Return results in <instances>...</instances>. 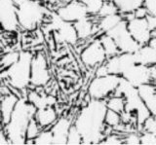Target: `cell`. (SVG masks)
<instances>
[{"label": "cell", "mask_w": 156, "mask_h": 145, "mask_svg": "<svg viewBox=\"0 0 156 145\" xmlns=\"http://www.w3.org/2000/svg\"><path fill=\"white\" fill-rule=\"evenodd\" d=\"M107 105L105 99H92L81 109L74 126L82 135L83 144H101L105 137V115Z\"/></svg>", "instance_id": "cell-1"}, {"label": "cell", "mask_w": 156, "mask_h": 145, "mask_svg": "<svg viewBox=\"0 0 156 145\" xmlns=\"http://www.w3.org/2000/svg\"><path fill=\"white\" fill-rule=\"evenodd\" d=\"M36 111L37 108L27 98H19L10 121L3 127L11 144H27V130Z\"/></svg>", "instance_id": "cell-2"}, {"label": "cell", "mask_w": 156, "mask_h": 145, "mask_svg": "<svg viewBox=\"0 0 156 145\" xmlns=\"http://www.w3.org/2000/svg\"><path fill=\"white\" fill-rule=\"evenodd\" d=\"M114 95H123L125 98V111L130 113H135L136 116V128L141 129L144 124L151 114L148 108L144 104L143 98L139 93L136 87L129 83L124 77H122L119 86L114 91Z\"/></svg>", "instance_id": "cell-3"}, {"label": "cell", "mask_w": 156, "mask_h": 145, "mask_svg": "<svg viewBox=\"0 0 156 145\" xmlns=\"http://www.w3.org/2000/svg\"><path fill=\"white\" fill-rule=\"evenodd\" d=\"M33 55L28 51H21L18 61L2 72V78H6L12 88L23 91L31 84V62Z\"/></svg>", "instance_id": "cell-4"}, {"label": "cell", "mask_w": 156, "mask_h": 145, "mask_svg": "<svg viewBox=\"0 0 156 145\" xmlns=\"http://www.w3.org/2000/svg\"><path fill=\"white\" fill-rule=\"evenodd\" d=\"M47 10L37 0H27L26 2L18 5L19 23L23 29L34 30L40 25Z\"/></svg>", "instance_id": "cell-5"}, {"label": "cell", "mask_w": 156, "mask_h": 145, "mask_svg": "<svg viewBox=\"0 0 156 145\" xmlns=\"http://www.w3.org/2000/svg\"><path fill=\"white\" fill-rule=\"evenodd\" d=\"M121 79L122 77L116 74L96 76L88 87V94L92 99H105L116 91Z\"/></svg>", "instance_id": "cell-6"}, {"label": "cell", "mask_w": 156, "mask_h": 145, "mask_svg": "<svg viewBox=\"0 0 156 145\" xmlns=\"http://www.w3.org/2000/svg\"><path fill=\"white\" fill-rule=\"evenodd\" d=\"M106 34L113 38L119 48L120 53H135L141 46L131 35L128 29V22L125 19Z\"/></svg>", "instance_id": "cell-7"}, {"label": "cell", "mask_w": 156, "mask_h": 145, "mask_svg": "<svg viewBox=\"0 0 156 145\" xmlns=\"http://www.w3.org/2000/svg\"><path fill=\"white\" fill-rule=\"evenodd\" d=\"M51 26L57 32V39H58L61 42H65L70 45H75L77 41L79 40L74 23L62 20L57 13L52 15Z\"/></svg>", "instance_id": "cell-8"}, {"label": "cell", "mask_w": 156, "mask_h": 145, "mask_svg": "<svg viewBox=\"0 0 156 145\" xmlns=\"http://www.w3.org/2000/svg\"><path fill=\"white\" fill-rule=\"evenodd\" d=\"M0 22L4 31L15 32L20 26L18 5L13 0H0Z\"/></svg>", "instance_id": "cell-9"}, {"label": "cell", "mask_w": 156, "mask_h": 145, "mask_svg": "<svg viewBox=\"0 0 156 145\" xmlns=\"http://www.w3.org/2000/svg\"><path fill=\"white\" fill-rule=\"evenodd\" d=\"M80 59L82 62L88 67H96L108 59L102 47L101 39H94L89 45H87L81 52Z\"/></svg>", "instance_id": "cell-10"}, {"label": "cell", "mask_w": 156, "mask_h": 145, "mask_svg": "<svg viewBox=\"0 0 156 145\" xmlns=\"http://www.w3.org/2000/svg\"><path fill=\"white\" fill-rule=\"evenodd\" d=\"M50 78L47 59L43 53L39 52L33 56L31 62V85L34 87H43L47 85Z\"/></svg>", "instance_id": "cell-11"}, {"label": "cell", "mask_w": 156, "mask_h": 145, "mask_svg": "<svg viewBox=\"0 0 156 145\" xmlns=\"http://www.w3.org/2000/svg\"><path fill=\"white\" fill-rule=\"evenodd\" d=\"M136 64L134 53H120L119 55L108 57L105 65L109 74L123 75L125 71Z\"/></svg>", "instance_id": "cell-12"}, {"label": "cell", "mask_w": 156, "mask_h": 145, "mask_svg": "<svg viewBox=\"0 0 156 145\" xmlns=\"http://www.w3.org/2000/svg\"><path fill=\"white\" fill-rule=\"evenodd\" d=\"M57 14L62 20L70 22H75L90 15L87 7L79 0H74L62 5L57 10Z\"/></svg>", "instance_id": "cell-13"}, {"label": "cell", "mask_w": 156, "mask_h": 145, "mask_svg": "<svg viewBox=\"0 0 156 145\" xmlns=\"http://www.w3.org/2000/svg\"><path fill=\"white\" fill-rule=\"evenodd\" d=\"M128 29L134 39L140 45L148 44L151 39V33L146 18H134L128 21Z\"/></svg>", "instance_id": "cell-14"}, {"label": "cell", "mask_w": 156, "mask_h": 145, "mask_svg": "<svg viewBox=\"0 0 156 145\" xmlns=\"http://www.w3.org/2000/svg\"><path fill=\"white\" fill-rule=\"evenodd\" d=\"M122 77H124L129 83L136 88L141 85L148 84L152 80L150 66L140 64H136L130 67L128 70L124 72Z\"/></svg>", "instance_id": "cell-15"}, {"label": "cell", "mask_w": 156, "mask_h": 145, "mask_svg": "<svg viewBox=\"0 0 156 145\" xmlns=\"http://www.w3.org/2000/svg\"><path fill=\"white\" fill-rule=\"evenodd\" d=\"M71 127L70 121L66 118L57 120L51 128L54 135V144H67V137Z\"/></svg>", "instance_id": "cell-16"}, {"label": "cell", "mask_w": 156, "mask_h": 145, "mask_svg": "<svg viewBox=\"0 0 156 145\" xmlns=\"http://www.w3.org/2000/svg\"><path fill=\"white\" fill-rule=\"evenodd\" d=\"M138 90L151 116L156 117V87L148 83L140 86Z\"/></svg>", "instance_id": "cell-17"}, {"label": "cell", "mask_w": 156, "mask_h": 145, "mask_svg": "<svg viewBox=\"0 0 156 145\" xmlns=\"http://www.w3.org/2000/svg\"><path fill=\"white\" fill-rule=\"evenodd\" d=\"M19 101V98L14 94L3 95L1 98V119L2 126H6L11 118V115Z\"/></svg>", "instance_id": "cell-18"}, {"label": "cell", "mask_w": 156, "mask_h": 145, "mask_svg": "<svg viewBox=\"0 0 156 145\" xmlns=\"http://www.w3.org/2000/svg\"><path fill=\"white\" fill-rule=\"evenodd\" d=\"M73 23H74V26L76 28L78 37H79V39L81 40L87 39V38L91 37L93 34H96L97 32L100 31L98 25L95 26L94 22H93V21L89 17L83 18L81 20Z\"/></svg>", "instance_id": "cell-19"}, {"label": "cell", "mask_w": 156, "mask_h": 145, "mask_svg": "<svg viewBox=\"0 0 156 145\" xmlns=\"http://www.w3.org/2000/svg\"><path fill=\"white\" fill-rule=\"evenodd\" d=\"M136 64L147 66L156 65V50L148 44L140 46V49L134 53Z\"/></svg>", "instance_id": "cell-20"}, {"label": "cell", "mask_w": 156, "mask_h": 145, "mask_svg": "<svg viewBox=\"0 0 156 145\" xmlns=\"http://www.w3.org/2000/svg\"><path fill=\"white\" fill-rule=\"evenodd\" d=\"M34 118L42 129H45L56 123L58 120V114L53 106H48L42 109H37Z\"/></svg>", "instance_id": "cell-21"}, {"label": "cell", "mask_w": 156, "mask_h": 145, "mask_svg": "<svg viewBox=\"0 0 156 145\" xmlns=\"http://www.w3.org/2000/svg\"><path fill=\"white\" fill-rule=\"evenodd\" d=\"M27 100L31 102L37 109H42L48 107V106H53L57 102L55 96L49 95L43 93H38L35 91H29L27 95Z\"/></svg>", "instance_id": "cell-22"}, {"label": "cell", "mask_w": 156, "mask_h": 145, "mask_svg": "<svg viewBox=\"0 0 156 145\" xmlns=\"http://www.w3.org/2000/svg\"><path fill=\"white\" fill-rule=\"evenodd\" d=\"M123 20L124 19L120 15V13H116V14H113V15L101 17L99 21V23H98V26H99V29L101 32L107 33Z\"/></svg>", "instance_id": "cell-23"}, {"label": "cell", "mask_w": 156, "mask_h": 145, "mask_svg": "<svg viewBox=\"0 0 156 145\" xmlns=\"http://www.w3.org/2000/svg\"><path fill=\"white\" fill-rule=\"evenodd\" d=\"M113 2L120 14L134 13L136 10L144 6V0H110Z\"/></svg>", "instance_id": "cell-24"}, {"label": "cell", "mask_w": 156, "mask_h": 145, "mask_svg": "<svg viewBox=\"0 0 156 145\" xmlns=\"http://www.w3.org/2000/svg\"><path fill=\"white\" fill-rule=\"evenodd\" d=\"M100 39L102 44V47H104V49L106 53L107 57H114L120 54V50L118 46H117L116 42L110 35L104 33V34L101 36Z\"/></svg>", "instance_id": "cell-25"}, {"label": "cell", "mask_w": 156, "mask_h": 145, "mask_svg": "<svg viewBox=\"0 0 156 145\" xmlns=\"http://www.w3.org/2000/svg\"><path fill=\"white\" fill-rule=\"evenodd\" d=\"M107 108L113 110L115 112L122 113L125 111V98L123 95H112L106 100Z\"/></svg>", "instance_id": "cell-26"}, {"label": "cell", "mask_w": 156, "mask_h": 145, "mask_svg": "<svg viewBox=\"0 0 156 145\" xmlns=\"http://www.w3.org/2000/svg\"><path fill=\"white\" fill-rule=\"evenodd\" d=\"M105 123L111 129H116L122 123L121 114L118 112H115L113 110L107 109V112L105 115Z\"/></svg>", "instance_id": "cell-27"}, {"label": "cell", "mask_w": 156, "mask_h": 145, "mask_svg": "<svg viewBox=\"0 0 156 145\" xmlns=\"http://www.w3.org/2000/svg\"><path fill=\"white\" fill-rule=\"evenodd\" d=\"M87 7L90 15H99L105 0H79Z\"/></svg>", "instance_id": "cell-28"}, {"label": "cell", "mask_w": 156, "mask_h": 145, "mask_svg": "<svg viewBox=\"0 0 156 145\" xmlns=\"http://www.w3.org/2000/svg\"><path fill=\"white\" fill-rule=\"evenodd\" d=\"M34 144H54V135L51 129H43L41 130L37 136L33 140Z\"/></svg>", "instance_id": "cell-29"}, {"label": "cell", "mask_w": 156, "mask_h": 145, "mask_svg": "<svg viewBox=\"0 0 156 145\" xmlns=\"http://www.w3.org/2000/svg\"><path fill=\"white\" fill-rule=\"evenodd\" d=\"M20 53L21 52L12 51V52H9V53H7V54L2 56V59H1V68H2V70H4L5 68H8L9 66H11L16 61H18L19 57H20Z\"/></svg>", "instance_id": "cell-30"}, {"label": "cell", "mask_w": 156, "mask_h": 145, "mask_svg": "<svg viewBox=\"0 0 156 145\" xmlns=\"http://www.w3.org/2000/svg\"><path fill=\"white\" fill-rule=\"evenodd\" d=\"M41 129L42 128L39 126L35 118H33L31 120V122L29 123V126L27 130V140H34V138L41 132Z\"/></svg>", "instance_id": "cell-31"}, {"label": "cell", "mask_w": 156, "mask_h": 145, "mask_svg": "<svg viewBox=\"0 0 156 145\" xmlns=\"http://www.w3.org/2000/svg\"><path fill=\"white\" fill-rule=\"evenodd\" d=\"M116 13H119V11H118V9H117L115 4L112 1H110V0H105L100 13H99V16L101 18V17L113 15V14H116Z\"/></svg>", "instance_id": "cell-32"}, {"label": "cell", "mask_w": 156, "mask_h": 145, "mask_svg": "<svg viewBox=\"0 0 156 145\" xmlns=\"http://www.w3.org/2000/svg\"><path fill=\"white\" fill-rule=\"evenodd\" d=\"M67 144H71V145L83 144L82 135L75 126H72L70 128L69 133H68V137H67Z\"/></svg>", "instance_id": "cell-33"}, {"label": "cell", "mask_w": 156, "mask_h": 145, "mask_svg": "<svg viewBox=\"0 0 156 145\" xmlns=\"http://www.w3.org/2000/svg\"><path fill=\"white\" fill-rule=\"evenodd\" d=\"M101 144H124V139L116 134H107Z\"/></svg>", "instance_id": "cell-34"}, {"label": "cell", "mask_w": 156, "mask_h": 145, "mask_svg": "<svg viewBox=\"0 0 156 145\" xmlns=\"http://www.w3.org/2000/svg\"><path fill=\"white\" fill-rule=\"evenodd\" d=\"M140 144H156V134L144 132L140 135Z\"/></svg>", "instance_id": "cell-35"}, {"label": "cell", "mask_w": 156, "mask_h": 145, "mask_svg": "<svg viewBox=\"0 0 156 145\" xmlns=\"http://www.w3.org/2000/svg\"><path fill=\"white\" fill-rule=\"evenodd\" d=\"M124 143L125 144H140V135H139L136 133H129L127 134V136L124 138Z\"/></svg>", "instance_id": "cell-36"}, {"label": "cell", "mask_w": 156, "mask_h": 145, "mask_svg": "<svg viewBox=\"0 0 156 145\" xmlns=\"http://www.w3.org/2000/svg\"><path fill=\"white\" fill-rule=\"evenodd\" d=\"M144 6L147 9L148 14L156 16V0H144Z\"/></svg>", "instance_id": "cell-37"}, {"label": "cell", "mask_w": 156, "mask_h": 145, "mask_svg": "<svg viewBox=\"0 0 156 145\" xmlns=\"http://www.w3.org/2000/svg\"><path fill=\"white\" fill-rule=\"evenodd\" d=\"M108 74H109V72H108V69H107L105 64H102L98 66V68L96 70V76H105Z\"/></svg>", "instance_id": "cell-38"}, {"label": "cell", "mask_w": 156, "mask_h": 145, "mask_svg": "<svg viewBox=\"0 0 156 145\" xmlns=\"http://www.w3.org/2000/svg\"><path fill=\"white\" fill-rule=\"evenodd\" d=\"M134 14H135V18H146L148 15V11L144 6H141L138 10H136Z\"/></svg>", "instance_id": "cell-39"}, {"label": "cell", "mask_w": 156, "mask_h": 145, "mask_svg": "<svg viewBox=\"0 0 156 145\" xmlns=\"http://www.w3.org/2000/svg\"><path fill=\"white\" fill-rule=\"evenodd\" d=\"M146 20H147L148 26L150 28V30L151 31L156 30V16H153V15H150V14H148L147 17H146Z\"/></svg>", "instance_id": "cell-40"}, {"label": "cell", "mask_w": 156, "mask_h": 145, "mask_svg": "<svg viewBox=\"0 0 156 145\" xmlns=\"http://www.w3.org/2000/svg\"><path fill=\"white\" fill-rule=\"evenodd\" d=\"M0 144L1 145H5V144H11V141H10V139L8 138L6 133H5V130L2 129L1 133H0Z\"/></svg>", "instance_id": "cell-41"}, {"label": "cell", "mask_w": 156, "mask_h": 145, "mask_svg": "<svg viewBox=\"0 0 156 145\" xmlns=\"http://www.w3.org/2000/svg\"><path fill=\"white\" fill-rule=\"evenodd\" d=\"M148 45L156 50V37H151V39L148 42Z\"/></svg>", "instance_id": "cell-42"}, {"label": "cell", "mask_w": 156, "mask_h": 145, "mask_svg": "<svg viewBox=\"0 0 156 145\" xmlns=\"http://www.w3.org/2000/svg\"><path fill=\"white\" fill-rule=\"evenodd\" d=\"M150 70H151V77H152V80L156 79V65L150 66Z\"/></svg>", "instance_id": "cell-43"}, {"label": "cell", "mask_w": 156, "mask_h": 145, "mask_svg": "<svg viewBox=\"0 0 156 145\" xmlns=\"http://www.w3.org/2000/svg\"><path fill=\"white\" fill-rule=\"evenodd\" d=\"M13 1L17 4V5H20V4H22V3H23V2H26L27 0H13Z\"/></svg>", "instance_id": "cell-44"}, {"label": "cell", "mask_w": 156, "mask_h": 145, "mask_svg": "<svg viewBox=\"0 0 156 145\" xmlns=\"http://www.w3.org/2000/svg\"><path fill=\"white\" fill-rule=\"evenodd\" d=\"M58 1H61V2H62V3L66 4V3H69V2H72V1H74V0H58Z\"/></svg>", "instance_id": "cell-45"}, {"label": "cell", "mask_w": 156, "mask_h": 145, "mask_svg": "<svg viewBox=\"0 0 156 145\" xmlns=\"http://www.w3.org/2000/svg\"><path fill=\"white\" fill-rule=\"evenodd\" d=\"M153 117H154V116H153ZM154 119H155V122H156V117H154Z\"/></svg>", "instance_id": "cell-46"}]
</instances>
